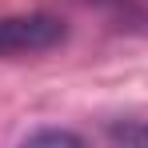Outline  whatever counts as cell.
Returning <instances> with one entry per match:
<instances>
[{"instance_id": "6da1fadb", "label": "cell", "mask_w": 148, "mask_h": 148, "mask_svg": "<svg viewBox=\"0 0 148 148\" xmlns=\"http://www.w3.org/2000/svg\"><path fill=\"white\" fill-rule=\"evenodd\" d=\"M64 40V20L48 12H28V16H0V56H32L48 52Z\"/></svg>"}, {"instance_id": "7a4b0ae2", "label": "cell", "mask_w": 148, "mask_h": 148, "mask_svg": "<svg viewBox=\"0 0 148 148\" xmlns=\"http://www.w3.org/2000/svg\"><path fill=\"white\" fill-rule=\"evenodd\" d=\"M108 148H148V124L144 120H116L108 128Z\"/></svg>"}, {"instance_id": "3957f363", "label": "cell", "mask_w": 148, "mask_h": 148, "mask_svg": "<svg viewBox=\"0 0 148 148\" xmlns=\"http://www.w3.org/2000/svg\"><path fill=\"white\" fill-rule=\"evenodd\" d=\"M20 148H84V140L72 136V132H64V128H40V132H32Z\"/></svg>"}]
</instances>
